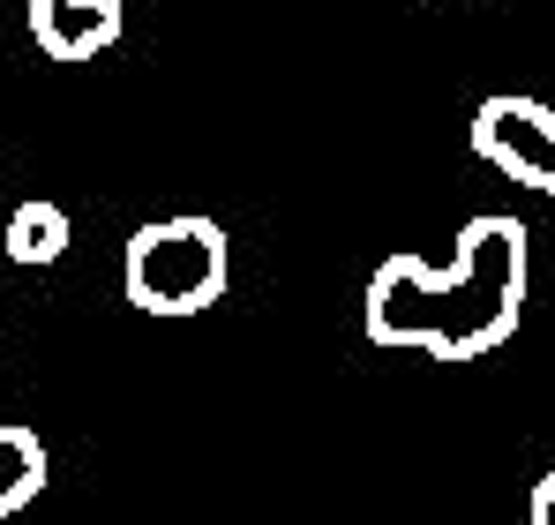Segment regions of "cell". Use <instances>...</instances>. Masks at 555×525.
I'll return each instance as SVG.
<instances>
[{"mask_svg": "<svg viewBox=\"0 0 555 525\" xmlns=\"http://www.w3.org/2000/svg\"><path fill=\"white\" fill-rule=\"evenodd\" d=\"M526 525H555V473L533 488V511H526Z\"/></svg>", "mask_w": 555, "mask_h": 525, "instance_id": "cell-7", "label": "cell"}, {"mask_svg": "<svg viewBox=\"0 0 555 525\" xmlns=\"http://www.w3.org/2000/svg\"><path fill=\"white\" fill-rule=\"evenodd\" d=\"M68 256V210L61 203H46V195H30V203H15L8 210V262H61Z\"/></svg>", "mask_w": 555, "mask_h": 525, "instance_id": "cell-5", "label": "cell"}, {"mask_svg": "<svg viewBox=\"0 0 555 525\" xmlns=\"http://www.w3.org/2000/svg\"><path fill=\"white\" fill-rule=\"evenodd\" d=\"M548 195H555V188H548Z\"/></svg>", "mask_w": 555, "mask_h": 525, "instance_id": "cell-8", "label": "cell"}, {"mask_svg": "<svg viewBox=\"0 0 555 525\" xmlns=\"http://www.w3.org/2000/svg\"><path fill=\"white\" fill-rule=\"evenodd\" d=\"M120 0H30V38L53 61H98L120 38Z\"/></svg>", "mask_w": 555, "mask_h": 525, "instance_id": "cell-4", "label": "cell"}, {"mask_svg": "<svg viewBox=\"0 0 555 525\" xmlns=\"http://www.w3.org/2000/svg\"><path fill=\"white\" fill-rule=\"evenodd\" d=\"M225 293V233L210 218H151L128 241V300L143 316H203Z\"/></svg>", "mask_w": 555, "mask_h": 525, "instance_id": "cell-2", "label": "cell"}, {"mask_svg": "<svg viewBox=\"0 0 555 525\" xmlns=\"http://www.w3.org/2000/svg\"><path fill=\"white\" fill-rule=\"evenodd\" d=\"M46 488V443L30 428H0V525Z\"/></svg>", "mask_w": 555, "mask_h": 525, "instance_id": "cell-6", "label": "cell"}, {"mask_svg": "<svg viewBox=\"0 0 555 525\" xmlns=\"http://www.w3.org/2000/svg\"><path fill=\"white\" fill-rule=\"evenodd\" d=\"M473 151L495 166V174H511L518 188H555V113L541 98H518V90H503V98H488L480 113H473Z\"/></svg>", "mask_w": 555, "mask_h": 525, "instance_id": "cell-3", "label": "cell"}, {"mask_svg": "<svg viewBox=\"0 0 555 525\" xmlns=\"http://www.w3.org/2000/svg\"><path fill=\"white\" fill-rule=\"evenodd\" d=\"M526 316V226L503 210H480L459 226V256H383L369 278V323L375 346L428 353V360H480L495 353Z\"/></svg>", "mask_w": 555, "mask_h": 525, "instance_id": "cell-1", "label": "cell"}]
</instances>
